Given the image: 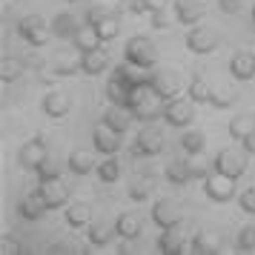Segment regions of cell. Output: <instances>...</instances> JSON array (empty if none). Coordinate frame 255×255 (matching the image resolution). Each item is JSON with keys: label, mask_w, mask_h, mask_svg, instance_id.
I'll list each match as a JSON object with an SVG mask.
<instances>
[{"label": "cell", "mask_w": 255, "mask_h": 255, "mask_svg": "<svg viewBox=\"0 0 255 255\" xmlns=\"http://www.w3.org/2000/svg\"><path fill=\"white\" fill-rule=\"evenodd\" d=\"M118 253H121V255H132V253H138V250H135L132 238H124V241L118 244Z\"/></svg>", "instance_id": "cell-46"}, {"label": "cell", "mask_w": 255, "mask_h": 255, "mask_svg": "<svg viewBox=\"0 0 255 255\" xmlns=\"http://www.w3.org/2000/svg\"><path fill=\"white\" fill-rule=\"evenodd\" d=\"M221 37L215 29H209V26H192L189 29V35H186V49L192 52V55H212L215 49H218Z\"/></svg>", "instance_id": "cell-6"}, {"label": "cell", "mask_w": 255, "mask_h": 255, "mask_svg": "<svg viewBox=\"0 0 255 255\" xmlns=\"http://www.w3.org/2000/svg\"><path fill=\"white\" fill-rule=\"evenodd\" d=\"M230 72L235 81H253L255 78V55L253 52H238L230 60Z\"/></svg>", "instance_id": "cell-24"}, {"label": "cell", "mask_w": 255, "mask_h": 255, "mask_svg": "<svg viewBox=\"0 0 255 255\" xmlns=\"http://www.w3.org/2000/svg\"><path fill=\"white\" fill-rule=\"evenodd\" d=\"M98 32H101V37H104V43L106 40H115L118 32H121V23H118V14H109L106 20H101L98 23Z\"/></svg>", "instance_id": "cell-38"}, {"label": "cell", "mask_w": 255, "mask_h": 255, "mask_svg": "<svg viewBox=\"0 0 255 255\" xmlns=\"http://www.w3.org/2000/svg\"><path fill=\"white\" fill-rule=\"evenodd\" d=\"M115 235H118V227L112 221H95V224H89V244L92 247H106Z\"/></svg>", "instance_id": "cell-28"}, {"label": "cell", "mask_w": 255, "mask_h": 255, "mask_svg": "<svg viewBox=\"0 0 255 255\" xmlns=\"http://www.w3.org/2000/svg\"><path fill=\"white\" fill-rule=\"evenodd\" d=\"M127 192H129V198L135 201V204H143L146 198L152 195V184H149V178H135L132 184L127 186Z\"/></svg>", "instance_id": "cell-35"}, {"label": "cell", "mask_w": 255, "mask_h": 255, "mask_svg": "<svg viewBox=\"0 0 255 255\" xmlns=\"http://www.w3.org/2000/svg\"><path fill=\"white\" fill-rule=\"evenodd\" d=\"M247 155L250 152L244 149H221L218 155H215V163H212V169L221 175H230V178H241L244 172H247Z\"/></svg>", "instance_id": "cell-5"}, {"label": "cell", "mask_w": 255, "mask_h": 255, "mask_svg": "<svg viewBox=\"0 0 255 255\" xmlns=\"http://www.w3.org/2000/svg\"><path fill=\"white\" fill-rule=\"evenodd\" d=\"M46 158H49V149L40 138L26 140L23 146H20V152H17V163H20V169H26V172H37L40 163L46 161Z\"/></svg>", "instance_id": "cell-10"}, {"label": "cell", "mask_w": 255, "mask_h": 255, "mask_svg": "<svg viewBox=\"0 0 255 255\" xmlns=\"http://www.w3.org/2000/svg\"><path fill=\"white\" fill-rule=\"evenodd\" d=\"M186 247H189V241H186V235L178 230V227L161 230V235H158V250H161L163 255H184Z\"/></svg>", "instance_id": "cell-17"}, {"label": "cell", "mask_w": 255, "mask_h": 255, "mask_svg": "<svg viewBox=\"0 0 255 255\" xmlns=\"http://www.w3.org/2000/svg\"><path fill=\"white\" fill-rule=\"evenodd\" d=\"M207 14V6L198 0H178L175 3V20L184 26H198Z\"/></svg>", "instance_id": "cell-19"}, {"label": "cell", "mask_w": 255, "mask_h": 255, "mask_svg": "<svg viewBox=\"0 0 255 255\" xmlns=\"http://www.w3.org/2000/svg\"><path fill=\"white\" fill-rule=\"evenodd\" d=\"M40 109H43V115L49 118H66L69 115V109H72V101H69V95L63 92V89H52V92H46V98L40 101Z\"/></svg>", "instance_id": "cell-16"}, {"label": "cell", "mask_w": 255, "mask_h": 255, "mask_svg": "<svg viewBox=\"0 0 255 255\" xmlns=\"http://www.w3.org/2000/svg\"><path fill=\"white\" fill-rule=\"evenodd\" d=\"M163 152V132L155 127H146L138 132V138L132 143V155L135 158H152V155H161Z\"/></svg>", "instance_id": "cell-9"}, {"label": "cell", "mask_w": 255, "mask_h": 255, "mask_svg": "<svg viewBox=\"0 0 255 255\" xmlns=\"http://www.w3.org/2000/svg\"><path fill=\"white\" fill-rule=\"evenodd\" d=\"M163 121L175 129H186L195 121V101L186 95V98H172L163 106Z\"/></svg>", "instance_id": "cell-3"}, {"label": "cell", "mask_w": 255, "mask_h": 255, "mask_svg": "<svg viewBox=\"0 0 255 255\" xmlns=\"http://www.w3.org/2000/svg\"><path fill=\"white\" fill-rule=\"evenodd\" d=\"M152 26H155V29H166V26H169L166 9H161V12H152Z\"/></svg>", "instance_id": "cell-44"}, {"label": "cell", "mask_w": 255, "mask_h": 255, "mask_svg": "<svg viewBox=\"0 0 255 255\" xmlns=\"http://www.w3.org/2000/svg\"><path fill=\"white\" fill-rule=\"evenodd\" d=\"M235 89H230V86H215L212 89V106H218V109H224V106L235 104Z\"/></svg>", "instance_id": "cell-37"}, {"label": "cell", "mask_w": 255, "mask_h": 255, "mask_svg": "<svg viewBox=\"0 0 255 255\" xmlns=\"http://www.w3.org/2000/svg\"><path fill=\"white\" fill-rule=\"evenodd\" d=\"M241 146H244L247 152H250V155H255V129H253V132H250V135H247V138L241 140Z\"/></svg>", "instance_id": "cell-47"}, {"label": "cell", "mask_w": 255, "mask_h": 255, "mask_svg": "<svg viewBox=\"0 0 255 255\" xmlns=\"http://www.w3.org/2000/svg\"><path fill=\"white\" fill-rule=\"evenodd\" d=\"M207 146V135L201 132V129H184V135H181V149L186 155H201Z\"/></svg>", "instance_id": "cell-30"}, {"label": "cell", "mask_w": 255, "mask_h": 255, "mask_svg": "<svg viewBox=\"0 0 255 255\" xmlns=\"http://www.w3.org/2000/svg\"><path fill=\"white\" fill-rule=\"evenodd\" d=\"M115 227H118V235L121 238H132V241H138L140 238V232H143V221H140L138 212H121L115 221Z\"/></svg>", "instance_id": "cell-25"}, {"label": "cell", "mask_w": 255, "mask_h": 255, "mask_svg": "<svg viewBox=\"0 0 255 255\" xmlns=\"http://www.w3.org/2000/svg\"><path fill=\"white\" fill-rule=\"evenodd\" d=\"M218 9L224 14H238L244 9V0H218Z\"/></svg>", "instance_id": "cell-43"}, {"label": "cell", "mask_w": 255, "mask_h": 255, "mask_svg": "<svg viewBox=\"0 0 255 255\" xmlns=\"http://www.w3.org/2000/svg\"><path fill=\"white\" fill-rule=\"evenodd\" d=\"M163 106H166V101L155 92V86L149 81L132 86V92H129V109H132L135 121H143V124L158 121V118H163Z\"/></svg>", "instance_id": "cell-1"}, {"label": "cell", "mask_w": 255, "mask_h": 255, "mask_svg": "<svg viewBox=\"0 0 255 255\" xmlns=\"http://www.w3.org/2000/svg\"><path fill=\"white\" fill-rule=\"evenodd\" d=\"M49 32L46 29V17H40V14H26L17 20V35L23 37L29 46H43L49 40Z\"/></svg>", "instance_id": "cell-7"}, {"label": "cell", "mask_w": 255, "mask_h": 255, "mask_svg": "<svg viewBox=\"0 0 255 255\" xmlns=\"http://www.w3.org/2000/svg\"><path fill=\"white\" fill-rule=\"evenodd\" d=\"M235 250L238 253H255V224L241 227L238 238H235Z\"/></svg>", "instance_id": "cell-36"}, {"label": "cell", "mask_w": 255, "mask_h": 255, "mask_svg": "<svg viewBox=\"0 0 255 255\" xmlns=\"http://www.w3.org/2000/svg\"><path fill=\"white\" fill-rule=\"evenodd\" d=\"M129 9H132V12H135V14H143V12H149L143 0H129Z\"/></svg>", "instance_id": "cell-49"}, {"label": "cell", "mask_w": 255, "mask_h": 255, "mask_svg": "<svg viewBox=\"0 0 255 255\" xmlns=\"http://www.w3.org/2000/svg\"><path fill=\"white\" fill-rule=\"evenodd\" d=\"M78 69L83 72V75H104L106 69H109V52H106L104 46L92 49V52H81V60H78Z\"/></svg>", "instance_id": "cell-15"}, {"label": "cell", "mask_w": 255, "mask_h": 255, "mask_svg": "<svg viewBox=\"0 0 255 255\" xmlns=\"http://www.w3.org/2000/svg\"><path fill=\"white\" fill-rule=\"evenodd\" d=\"M46 209L49 207H46V201H43V195H40V189H32V192H26L17 201V215L23 221H40Z\"/></svg>", "instance_id": "cell-14"}, {"label": "cell", "mask_w": 255, "mask_h": 255, "mask_svg": "<svg viewBox=\"0 0 255 255\" xmlns=\"http://www.w3.org/2000/svg\"><path fill=\"white\" fill-rule=\"evenodd\" d=\"M72 175H89L92 169H98V163H95V155L89 149H75L69 155V161H66Z\"/></svg>", "instance_id": "cell-27"}, {"label": "cell", "mask_w": 255, "mask_h": 255, "mask_svg": "<svg viewBox=\"0 0 255 255\" xmlns=\"http://www.w3.org/2000/svg\"><path fill=\"white\" fill-rule=\"evenodd\" d=\"M49 253H81V250H78L75 244H66V241H55V244H52V250H49Z\"/></svg>", "instance_id": "cell-45"}, {"label": "cell", "mask_w": 255, "mask_h": 255, "mask_svg": "<svg viewBox=\"0 0 255 255\" xmlns=\"http://www.w3.org/2000/svg\"><path fill=\"white\" fill-rule=\"evenodd\" d=\"M78 29H81V23H78V17H75L72 12H60V14H55V17H52V35H55V37L72 40Z\"/></svg>", "instance_id": "cell-26"}, {"label": "cell", "mask_w": 255, "mask_h": 255, "mask_svg": "<svg viewBox=\"0 0 255 255\" xmlns=\"http://www.w3.org/2000/svg\"><path fill=\"white\" fill-rule=\"evenodd\" d=\"M255 129V121H253V115H235L230 121V135L235 140H244L250 132Z\"/></svg>", "instance_id": "cell-34"}, {"label": "cell", "mask_w": 255, "mask_h": 255, "mask_svg": "<svg viewBox=\"0 0 255 255\" xmlns=\"http://www.w3.org/2000/svg\"><path fill=\"white\" fill-rule=\"evenodd\" d=\"M66 3H78V0H66Z\"/></svg>", "instance_id": "cell-51"}, {"label": "cell", "mask_w": 255, "mask_h": 255, "mask_svg": "<svg viewBox=\"0 0 255 255\" xmlns=\"http://www.w3.org/2000/svg\"><path fill=\"white\" fill-rule=\"evenodd\" d=\"M124 60H129L132 66H140V69L152 72L155 60H158V55H155V43H152L149 37H143V35L129 37L127 46H124Z\"/></svg>", "instance_id": "cell-2"}, {"label": "cell", "mask_w": 255, "mask_h": 255, "mask_svg": "<svg viewBox=\"0 0 255 255\" xmlns=\"http://www.w3.org/2000/svg\"><path fill=\"white\" fill-rule=\"evenodd\" d=\"M101 43H104V37H101V32H98L95 23H81V29L72 37V46L78 49V52H92V49H98Z\"/></svg>", "instance_id": "cell-22"}, {"label": "cell", "mask_w": 255, "mask_h": 255, "mask_svg": "<svg viewBox=\"0 0 255 255\" xmlns=\"http://www.w3.org/2000/svg\"><path fill=\"white\" fill-rule=\"evenodd\" d=\"M92 146H95V152H101V155H118V149H121V135L101 121V124L92 129Z\"/></svg>", "instance_id": "cell-12"}, {"label": "cell", "mask_w": 255, "mask_h": 255, "mask_svg": "<svg viewBox=\"0 0 255 255\" xmlns=\"http://www.w3.org/2000/svg\"><path fill=\"white\" fill-rule=\"evenodd\" d=\"M189 247H192L195 255H215V253H221V235L215 230H201L189 241Z\"/></svg>", "instance_id": "cell-23"}, {"label": "cell", "mask_w": 255, "mask_h": 255, "mask_svg": "<svg viewBox=\"0 0 255 255\" xmlns=\"http://www.w3.org/2000/svg\"><path fill=\"white\" fill-rule=\"evenodd\" d=\"M163 175H166V181L175 186H186L189 181H195V172H192V163H189V158H178V161H169L166 163V169H163Z\"/></svg>", "instance_id": "cell-21"}, {"label": "cell", "mask_w": 255, "mask_h": 255, "mask_svg": "<svg viewBox=\"0 0 255 255\" xmlns=\"http://www.w3.org/2000/svg\"><path fill=\"white\" fill-rule=\"evenodd\" d=\"M204 192H207L209 201H215V204H227V201L235 198V178L221 175V172L207 175V181H204Z\"/></svg>", "instance_id": "cell-8"}, {"label": "cell", "mask_w": 255, "mask_h": 255, "mask_svg": "<svg viewBox=\"0 0 255 255\" xmlns=\"http://www.w3.org/2000/svg\"><path fill=\"white\" fill-rule=\"evenodd\" d=\"M149 83L155 86V92L161 95L163 101L181 98V92H184V78H181V72H175V69H152Z\"/></svg>", "instance_id": "cell-4"}, {"label": "cell", "mask_w": 255, "mask_h": 255, "mask_svg": "<svg viewBox=\"0 0 255 255\" xmlns=\"http://www.w3.org/2000/svg\"><path fill=\"white\" fill-rule=\"evenodd\" d=\"M129 92H132V83H129L124 75H118V72L112 69L109 81H106V98H109V104L129 106Z\"/></svg>", "instance_id": "cell-20"}, {"label": "cell", "mask_w": 255, "mask_h": 255, "mask_svg": "<svg viewBox=\"0 0 255 255\" xmlns=\"http://www.w3.org/2000/svg\"><path fill=\"white\" fill-rule=\"evenodd\" d=\"M20 75H23V60H20V58L6 55V58L0 60V81H3V83H14Z\"/></svg>", "instance_id": "cell-32"}, {"label": "cell", "mask_w": 255, "mask_h": 255, "mask_svg": "<svg viewBox=\"0 0 255 255\" xmlns=\"http://www.w3.org/2000/svg\"><path fill=\"white\" fill-rule=\"evenodd\" d=\"M181 218H184V212H181V207L175 204L172 198H158V201L152 204V221H155L161 230L181 227Z\"/></svg>", "instance_id": "cell-11"}, {"label": "cell", "mask_w": 255, "mask_h": 255, "mask_svg": "<svg viewBox=\"0 0 255 255\" xmlns=\"http://www.w3.org/2000/svg\"><path fill=\"white\" fill-rule=\"evenodd\" d=\"M40 195H43V201H46L49 209H60L69 204V189H66V184L60 181V178H49V181H40Z\"/></svg>", "instance_id": "cell-13"}, {"label": "cell", "mask_w": 255, "mask_h": 255, "mask_svg": "<svg viewBox=\"0 0 255 255\" xmlns=\"http://www.w3.org/2000/svg\"><path fill=\"white\" fill-rule=\"evenodd\" d=\"M212 83L207 81V78H201V75H195V78H189V83H186V95L195 101V104H212Z\"/></svg>", "instance_id": "cell-29"}, {"label": "cell", "mask_w": 255, "mask_h": 255, "mask_svg": "<svg viewBox=\"0 0 255 255\" xmlns=\"http://www.w3.org/2000/svg\"><path fill=\"white\" fill-rule=\"evenodd\" d=\"M132 121H135V115H132V109H129V106L109 104V109L104 112V124H106V127H112L118 135H127L129 129H132Z\"/></svg>", "instance_id": "cell-18"}, {"label": "cell", "mask_w": 255, "mask_h": 255, "mask_svg": "<svg viewBox=\"0 0 255 255\" xmlns=\"http://www.w3.org/2000/svg\"><path fill=\"white\" fill-rule=\"evenodd\" d=\"M49 178H60V163L52 161V158H46L37 169V181H49Z\"/></svg>", "instance_id": "cell-40"}, {"label": "cell", "mask_w": 255, "mask_h": 255, "mask_svg": "<svg viewBox=\"0 0 255 255\" xmlns=\"http://www.w3.org/2000/svg\"><path fill=\"white\" fill-rule=\"evenodd\" d=\"M66 224H69L72 230L89 227L92 224V209L86 207V204H69V209H66Z\"/></svg>", "instance_id": "cell-31"}, {"label": "cell", "mask_w": 255, "mask_h": 255, "mask_svg": "<svg viewBox=\"0 0 255 255\" xmlns=\"http://www.w3.org/2000/svg\"><path fill=\"white\" fill-rule=\"evenodd\" d=\"M253 23H255V6H253Z\"/></svg>", "instance_id": "cell-50"}, {"label": "cell", "mask_w": 255, "mask_h": 255, "mask_svg": "<svg viewBox=\"0 0 255 255\" xmlns=\"http://www.w3.org/2000/svg\"><path fill=\"white\" fill-rule=\"evenodd\" d=\"M109 14H115L112 9H109V6H101V3H95V6H89V9H86V23H95V26H98L101 20H106Z\"/></svg>", "instance_id": "cell-39"}, {"label": "cell", "mask_w": 255, "mask_h": 255, "mask_svg": "<svg viewBox=\"0 0 255 255\" xmlns=\"http://www.w3.org/2000/svg\"><path fill=\"white\" fill-rule=\"evenodd\" d=\"M95 175H98V181L101 184H115L118 178H121V163H118V158H106V161L98 163V169H95Z\"/></svg>", "instance_id": "cell-33"}, {"label": "cell", "mask_w": 255, "mask_h": 255, "mask_svg": "<svg viewBox=\"0 0 255 255\" xmlns=\"http://www.w3.org/2000/svg\"><path fill=\"white\" fill-rule=\"evenodd\" d=\"M0 253L3 255H17V253H23V244L17 241L14 235H3V238H0Z\"/></svg>", "instance_id": "cell-41"}, {"label": "cell", "mask_w": 255, "mask_h": 255, "mask_svg": "<svg viewBox=\"0 0 255 255\" xmlns=\"http://www.w3.org/2000/svg\"><path fill=\"white\" fill-rule=\"evenodd\" d=\"M143 3H146L149 14H152V12H161V9H166V0H143Z\"/></svg>", "instance_id": "cell-48"}, {"label": "cell", "mask_w": 255, "mask_h": 255, "mask_svg": "<svg viewBox=\"0 0 255 255\" xmlns=\"http://www.w3.org/2000/svg\"><path fill=\"white\" fill-rule=\"evenodd\" d=\"M238 204H241V212H247V215H255V186L244 189L241 195H238Z\"/></svg>", "instance_id": "cell-42"}]
</instances>
